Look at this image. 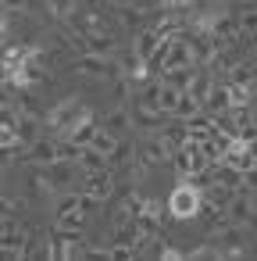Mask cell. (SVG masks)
I'll use <instances>...</instances> for the list:
<instances>
[{"label": "cell", "instance_id": "cell-13", "mask_svg": "<svg viewBox=\"0 0 257 261\" xmlns=\"http://www.w3.org/2000/svg\"><path fill=\"white\" fill-rule=\"evenodd\" d=\"M200 111H204V104H200L189 90H182V97H179V104H175V118L186 122V118H193V115H200Z\"/></svg>", "mask_w": 257, "mask_h": 261}, {"label": "cell", "instance_id": "cell-20", "mask_svg": "<svg viewBox=\"0 0 257 261\" xmlns=\"http://www.w3.org/2000/svg\"><path fill=\"white\" fill-rule=\"evenodd\" d=\"M189 93H193V97L204 104V97L211 93V75H207V72H196V75H193V86H189Z\"/></svg>", "mask_w": 257, "mask_h": 261}, {"label": "cell", "instance_id": "cell-6", "mask_svg": "<svg viewBox=\"0 0 257 261\" xmlns=\"http://www.w3.org/2000/svg\"><path fill=\"white\" fill-rule=\"evenodd\" d=\"M79 72H86V75H97V79H111L118 68L111 65V58H104V54H86L79 65H75Z\"/></svg>", "mask_w": 257, "mask_h": 261}, {"label": "cell", "instance_id": "cell-4", "mask_svg": "<svg viewBox=\"0 0 257 261\" xmlns=\"http://www.w3.org/2000/svg\"><path fill=\"white\" fill-rule=\"evenodd\" d=\"M172 158V147L164 143V136H147L139 143V161L143 165H157V161H168Z\"/></svg>", "mask_w": 257, "mask_h": 261}, {"label": "cell", "instance_id": "cell-10", "mask_svg": "<svg viewBox=\"0 0 257 261\" xmlns=\"http://www.w3.org/2000/svg\"><path fill=\"white\" fill-rule=\"evenodd\" d=\"M75 161H79V168H82V172H104L111 158H107V154H100L97 147H82Z\"/></svg>", "mask_w": 257, "mask_h": 261}, {"label": "cell", "instance_id": "cell-25", "mask_svg": "<svg viewBox=\"0 0 257 261\" xmlns=\"http://www.w3.org/2000/svg\"><path fill=\"white\" fill-rule=\"evenodd\" d=\"M253 93H257V79H253Z\"/></svg>", "mask_w": 257, "mask_h": 261}, {"label": "cell", "instance_id": "cell-14", "mask_svg": "<svg viewBox=\"0 0 257 261\" xmlns=\"http://www.w3.org/2000/svg\"><path fill=\"white\" fill-rule=\"evenodd\" d=\"M179 97H182V90H175L172 83H161V93H157V108H161L164 115H175V104H179Z\"/></svg>", "mask_w": 257, "mask_h": 261}, {"label": "cell", "instance_id": "cell-5", "mask_svg": "<svg viewBox=\"0 0 257 261\" xmlns=\"http://www.w3.org/2000/svg\"><path fill=\"white\" fill-rule=\"evenodd\" d=\"M250 215H253V200L246 193H232V200L225 204V222L243 225V222H250Z\"/></svg>", "mask_w": 257, "mask_h": 261}, {"label": "cell", "instance_id": "cell-9", "mask_svg": "<svg viewBox=\"0 0 257 261\" xmlns=\"http://www.w3.org/2000/svg\"><path fill=\"white\" fill-rule=\"evenodd\" d=\"M218 243H221V250H218V257H239V254H243V229L229 222V229H221V236H218Z\"/></svg>", "mask_w": 257, "mask_h": 261}, {"label": "cell", "instance_id": "cell-15", "mask_svg": "<svg viewBox=\"0 0 257 261\" xmlns=\"http://www.w3.org/2000/svg\"><path fill=\"white\" fill-rule=\"evenodd\" d=\"M93 133H97V125H93V118H86V122H79V125L68 133V140H72L75 147H90V143H93Z\"/></svg>", "mask_w": 257, "mask_h": 261}, {"label": "cell", "instance_id": "cell-17", "mask_svg": "<svg viewBox=\"0 0 257 261\" xmlns=\"http://www.w3.org/2000/svg\"><path fill=\"white\" fill-rule=\"evenodd\" d=\"M154 50H157V33H143L136 40V58L147 65V58H154Z\"/></svg>", "mask_w": 257, "mask_h": 261}, {"label": "cell", "instance_id": "cell-12", "mask_svg": "<svg viewBox=\"0 0 257 261\" xmlns=\"http://www.w3.org/2000/svg\"><path fill=\"white\" fill-rule=\"evenodd\" d=\"M204 108H207L211 115L229 111V108H232V93H229V86H211V93L204 97Z\"/></svg>", "mask_w": 257, "mask_h": 261}, {"label": "cell", "instance_id": "cell-7", "mask_svg": "<svg viewBox=\"0 0 257 261\" xmlns=\"http://www.w3.org/2000/svg\"><path fill=\"white\" fill-rule=\"evenodd\" d=\"M25 161H33V165H54L58 161V143L54 140H33L25 147Z\"/></svg>", "mask_w": 257, "mask_h": 261}, {"label": "cell", "instance_id": "cell-19", "mask_svg": "<svg viewBox=\"0 0 257 261\" xmlns=\"http://www.w3.org/2000/svg\"><path fill=\"white\" fill-rule=\"evenodd\" d=\"M193 75H196L193 65H189V68H175V72H168V83H172L175 90H189V86H193Z\"/></svg>", "mask_w": 257, "mask_h": 261}, {"label": "cell", "instance_id": "cell-18", "mask_svg": "<svg viewBox=\"0 0 257 261\" xmlns=\"http://www.w3.org/2000/svg\"><path fill=\"white\" fill-rule=\"evenodd\" d=\"M129 122H132V115H129V111H111V115H107V122H104V129H111L115 136H122V133H129Z\"/></svg>", "mask_w": 257, "mask_h": 261}, {"label": "cell", "instance_id": "cell-11", "mask_svg": "<svg viewBox=\"0 0 257 261\" xmlns=\"http://www.w3.org/2000/svg\"><path fill=\"white\" fill-rule=\"evenodd\" d=\"M75 165L79 161H65V158H58L54 165H47L50 168V182L54 186H72L75 182Z\"/></svg>", "mask_w": 257, "mask_h": 261}, {"label": "cell", "instance_id": "cell-8", "mask_svg": "<svg viewBox=\"0 0 257 261\" xmlns=\"http://www.w3.org/2000/svg\"><path fill=\"white\" fill-rule=\"evenodd\" d=\"M189 65H193V50H189V43H182V40H172V47H168V54H164V72L189 68Z\"/></svg>", "mask_w": 257, "mask_h": 261}, {"label": "cell", "instance_id": "cell-24", "mask_svg": "<svg viewBox=\"0 0 257 261\" xmlns=\"http://www.w3.org/2000/svg\"><path fill=\"white\" fill-rule=\"evenodd\" d=\"M58 15H72V0H50Z\"/></svg>", "mask_w": 257, "mask_h": 261}, {"label": "cell", "instance_id": "cell-21", "mask_svg": "<svg viewBox=\"0 0 257 261\" xmlns=\"http://www.w3.org/2000/svg\"><path fill=\"white\" fill-rule=\"evenodd\" d=\"M90 54H104V58H107V54H111V40H107V36H93V40H90Z\"/></svg>", "mask_w": 257, "mask_h": 261}, {"label": "cell", "instance_id": "cell-16", "mask_svg": "<svg viewBox=\"0 0 257 261\" xmlns=\"http://www.w3.org/2000/svg\"><path fill=\"white\" fill-rule=\"evenodd\" d=\"M90 147H97L100 154H107V158H111V154L118 150V136H115L111 129H97V133H93V143H90Z\"/></svg>", "mask_w": 257, "mask_h": 261}, {"label": "cell", "instance_id": "cell-1", "mask_svg": "<svg viewBox=\"0 0 257 261\" xmlns=\"http://www.w3.org/2000/svg\"><path fill=\"white\" fill-rule=\"evenodd\" d=\"M200 204H204V193H200V186H189V182L175 186L172 197H168V211L175 218H196L200 215Z\"/></svg>", "mask_w": 257, "mask_h": 261}, {"label": "cell", "instance_id": "cell-23", "mask_svg": "<svg viewBox=\"0 0 257 261\" xmlns=\"http://www.w3.org/2000/svg\"><path fill=\"white\" fill-rule=\"evenodd\" d=\"M239 25H243L246 33H257V11H246V15L239 18Z\"/></svg>", "mask_w": 257, "mask_h": 261}, {"label": "cell", "instance_id": "cell-22", "mask_svg": "<svg viewBox=\"0 0 257 261\" xmlns=\"http://www.w3.org/2000/svg\"><path fill=\"white\" fill-rule=\"evenodd\" d=\"M33 4V0H0V8H4V11H25Z\"/></svg>", "mask_w": 257, "mask_h": 261}, {"label": "cell", "instance_id": "cell-2", "mask_svg": "<svg viewBox=\"0 0 257 261\" xmlns=\"http://www.w3.org/2000/svg\"><path fill=\"white\" fill-rule=\"evenodd\" d=\"M79 193H86V197H93V200H107V197L115 193V182H111L107 168H104V172H86Z\"/></svg>", "mask_w": 257, "mask_h": 261}, {"label": "cell", "instance_id": "cell-3", "mask_svg": "<svg viewBox=\"0 0 257 261\" xmlns=\"http://www.w3.org/2000/svg\"><path fill=\"white\" fill-rule=\"evenodd\" d=\"M86 118H90V111H86L79 100H65V104L58 108V115H54V125L65 129V136H68V133H72L79 122H86Z\"/></svg>", "mask_w": 257, "mask_h": 261}]
</instances>
